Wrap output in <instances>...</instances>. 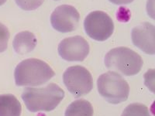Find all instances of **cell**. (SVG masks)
Returning a JSON list of instances; mask_svg holds the SVG:
<instances>
[{
    "instance_id": "6",
    "label": "cell",
    "mask_w": 155,
    "mask_h": 116,
    "mask_svg": "<svg viewBox=\"0 0 155 116\" xmlns=\"http://www.w3.org/2000/svg\"><path fill=\"white\" fill-rule=\"evenodd\" d=\"M84 28L90 38L96 41H105L113 35L114 23L103 11H93L85 17Z\"/></svg>"
},
{
    "instance_id": "5",
    "label": "cell",
    "mask_w": 155,
    "mask_h": 116,
    "mask_svg": "<svg viewBox=\"0 0 155 116\" xmlns=\"http://www.w3.org/2000/svg\"><path fill=\"white\" fill-rule=\"evenodd\" d=\"M63 81L68 92L75 98L87 95L93 88L92 74L81 66L68 67L63 74Z\"/></svg>"
},
{
    "instance_id": "12",
    "label": "cell",
    "mask_w": 155,
    "mask_h": 116,
    "mask_svg": "<svg viewBox=\"0 0 155 116\" xmlns=\"http://www.w3.org/2000/svg\"><path fill=\"white\" fill-rule=\"evenodd\" d=\"M93 114L92 104L85 99H79L69 105L64 116H93Z\"/></svg>"
},
{
    "instance_id": "8",
    "label": "cell",
    "mask_w": 155,
    "mask_h": 116,
    "mask_svg": "<svg viewBox=\"0 0 155 116\" xmlns=\"http://www.w3.org/2000/svg\"><path fill=\"white\" fill-rule=\"evenodd\" d=\"M89 50L88 41L81 36L64 39L58 48L61 57L67 61H83L89 53Z\"/></svg>"
},
{
    "instance_id": "10",
    "label": "cell",
    "mask_w": 155,
    "mask_h": 116,
    "mask_svg": "<svg viewBox=\"0 0 155 116\" xmlns=\"http://www.w3.org/2000/svg\"><path fill=\"white\" fill-rule=\"evenodd\" d=\"M37 38L30 31H23L16 34L14 37L12 46L18 54H26L35 49L37 46Z\"/></svg>"
},
{
    "instance_id": "17",
    "label": "cell",
    "mask_w": 155,
    "mask_h": 116,
    "mask_svg": "<svg viewBox=\"0 0 155 116\" xmlns=\"http://www.w3.org/2000/svg\"><path fill=\"white\" fill-rule=\"evenodd\" d=\"M6 1H7V0H0V5H4V4L6 2Z\"/></svg>"
},
{
    "instance_id": "15",
    "label": "cell",
    "mask_w": 155,
    "mask_h": 116,
    "mask_svg": "<svg viewBox=\"0 0 155 116\" xmlns=\"http://www.w3.org/2000/svg\"><path fill=\"white\" fill-rule=\"evenodd\" d=\"M10 34L5 25L0 23V53H2L8 47Z\"/></svg>"
},
{
    "instance_id": "13",
    "label": "cell",
    "mask_w": 155,
    "mask_h": 116,
    "mask_svg": "<svg viewBox=\"0 0 155 116\" xmlns=\"http://www.w3.org/2000/svg\"><path fill=\"white\" fill-rule=\"evenodd\" d=\"M121 116H151V114L146 105L140 103H133L124 109Z\"/></svg>"
},
{
    "instance_id": "3",
    "label": "cell",
    "mask_w": 155,
    "mask_h": 116,
    "mask_svg": "<svg viewBox=\"0 0 155 116\" xmlns=\"http://www.w3.org/2000/svg\"><path fill=\"white\" fill-rule=\"evenodd\" d=\"M104 63L109 70L125 76L139 74L143 64L142 58L137 52L124 47L109 50L105 56Z\"/></svg>"
},
{
    "instance_id": "14",
    "label": "cell",
    "mask_w": 155,
    "mask_h": 116,
    "mask_svg": "<svg viewBox=\"0 0 155 116\" xmlns=\"http://www.w3.org/2000/svg\"><path fill=\"white\" fill-rule=\"evenodd\" d=\"M44 0H15L20 9L26 11L35 10L44 3Z\"/></svg>"
},
{
    "instance_id": "1",
    "label": "cell",
    "mask_w": 155,
    "mask_h": 116,
    "mask_svg": "<svg viewBox=\"0 0 155 116\" xmlns=\"http://www.w3.org/2000/svg\"><path fill=\"white\" fill-rule=\"evenodd\" d=\"M64 95V90L52 83L44 88H26L21 98L29 111L37 112L54 110L63 100Z\"/></svg>"
},
{
    "instance_id": "11",
    "label": "cell",
    "mask_w": 155,
    "mask_h": 116,
    "mask_svg": "<svg viewBox=\"0 0 155 116\" xmlns=\"http://www.w3.org/2000/svg\"><path fill=\"white\" fill-rule=\"evenodd\" d=\"M21 112V104L14 95H0V116H20Z\"/></svg>"
},
{
    "instance_id": "4",
    "label": "cell",
    "mask_w": 155,
    "mask_h": 116,
    "mask_svg": "<svg viewBox=\"0 0 155 116\" xmlns=\"http://www.w3.org/2000/svg\"><path fill=\"white\" fill-rule=\"evenodd\" d=\"M97 88L99 95L110 104L117 105L125 102L130 95L127 81L114 71H109L99 76Z\"/></svg>"
},
{
    "instance_id": "9",
    "label": "cell",
    "mask_w": 155,
    "mask_h": 116,
    "mask_svg": "<svg viewBox=\"0 0 155 116\" xmlns=\"http://www.w3.org/2000/svg\"><path fill=\"white\" fill-rule=\"evenodd\" d=\"M155 27L150 23H143L135 27L131 32L132 42L147 54L155 53Z\"/></svg>"
},
{
    "instance_id": "16",
    "label": "cell",
    "mask_w": 155,
    "mask_h": 116,
    "mask_svg": "<svg viewBox=\"0 0 155 116\" xmlns=\"http://www.w3.org/2000/svg\"><path fill=\"white\" fill-rule=\"evenodd\" d=\"M109 1L116 5H127L133 2L134 0H109Z\"/></svg>"
},
{
    "instance_id": "7",
    "label": "cell",
    "mask_w": 155,
    "mask_h": 116,
    "mask_svg": "<svg viewBox=\"0 0 155 116\" xmlns=\"http://www.w3.org/2000/svg\"><path fill=\"white\" fill-rule=\"evenodd\" d=\"M80 20L79 12L70 5H59L51 16V26L57 31L66 34L77 29Z\"/></svg>"
},
{
    "instance_id": "2",
    "label": "cell",
    "mask_w": 155,
    "mask_h": 116,
    "mask_svg": "<svg viewBox=\"0 0 155 116\" xmlns=\"http://www.w3.org/2000/svg\"><path fill=\"white\" fill-rule=\"evenodd\" d=\"M55 73L44 60L30 58L27 59L16 66L14 71L16 86H39L52 78Z\"/></svg>"
}]
</instances>
